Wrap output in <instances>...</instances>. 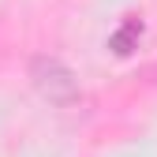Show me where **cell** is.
Instances as JSON below:
<instances>
[{
	"instance_id": "obj_1",
	"label": "cell",
	"mask_w": 157,
	"mask_h": 157,
	"mask_svg": "<svg viewBox=\"0 0 157 157\" xmlns=\"http://www.w3.org/2000/svg\"><path fill=\"white\" fill-rule=\"evenodd\" d=\"M26 75H30V86L37 90V97L49 101V105H56V109H75L78 101H82L78 75L60 60V56H49V52L30 56Z\"/></svg>"
},
{
	"instance_id": "obj_2",
	"label": "cell",
	"mask_w": 157,
	"mask_h": 157,
	"mask_svg": "<svg viewBox=\"0 0 157 157\" xmlns=\"http://www.w3.org/2000/svg\"><path fill=\"white\" fill-rule=\"evenodd\" d=\"M139 37H142V23H139V19H131V23H124L120 30L109 37V45H112L116 56H127V52L139 49Z\"/></svg>"
}]
</instances>
